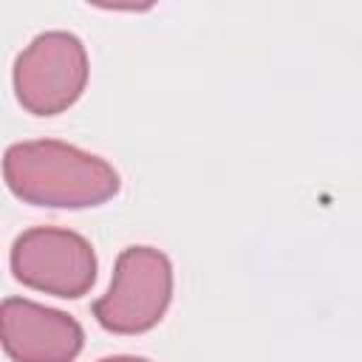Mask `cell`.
I'll list each match as a JSON object with an SVG mask.
<instances>
[{
	"label": "cell",
	"instance_id": "1",
	"mask_svg": "<svg viewBox=\"0 0 362 362\" xmlns=\"http://www.w3.org/2000/svg\"><path fill=\"white\" fill-rule=\"evenodd\" d=\"M3 175L8 189L37 206H96L119 192V173L65 141H20L6 150Z\"/></svg>",
	"mask_w": 362,
	"mask_h": 362
},
{
	"label": "cell",
	"instance_id": "2",
	"mask_svg": "<svg viewBox=\"0 0 362 362\" xmlns=\"http://www.w3.org/2000/svg\"><path fill=\"white\" fill-rule=\"evenodd\" d=\"M170 297V260L153 246H130L116 260L107 294L93 303V317L113 334H141L164 317Z\"/></svg>",
	"mask_w": 362,
	"mask_h": 362
},
{
	"label": "cell",
	"instance_id": "3",
	"mask_svg": "<svg viewBox=\"0 0 362 362\" xmlns=\"http://www.w3.org/2000/svg\"><path fill=\"white\" fill-rule=\"evenodd\" d=\"M88 82V54L79 37L48 31L31 40L17 57L14 88L28 113L54 116L71 107Z\"/></svg>",
	"mask_w": 362,
	"mask_h": 362
},
{
	"label": "cell",
	"instance_id": "4",
	"mask_svg": "<svg viewBox=\"0 0 362 362\" xmlns=\"http://www.w3.org/2000/svg\"><path fill=\"white\" fill-rule=\"evenodd\" d=\"M14 277L37 291L57 297H82L96 280V255L90 243L54 226L23 232L11 246Z\"/></svg>",
	"mask_w": 362,
	"mask_h": 362
},
{
	"label": "cell",
	"instance_id": "5",
	"mask_svg": "<svg viewBox=\"0 0 362 362\" xmlns=\"http://www.w3.org/2000/svg\"><path fill=\"white\" fill-rule=\"evenodd\" d=\"M0 317L3 348L14 362H71L82 351V328L62 311L8 297Z\"/></svg>",
	"mask_w": 362,
	"mask_h": 362
},
{
	"label": "cell",
	"instance_id": "6",
	"mask_svg": "<svg viewBox=\"0 0 362 362\" xmlns=\"http://www.w3.org/2000/svg\"><path fill=\"white\" fill-rule=\"evenodd\" d=\"M99 362H147V359H139V356H107V359H99Z\"/></svg>",
	"mask_w": 362,
	"mask_h": 362
}]
</instances>
